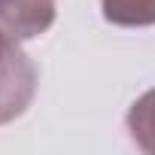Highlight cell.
<instances>
[{"label": "cell", "instance_id": "obj_2", "mask_svg": "<svg viewBox=\"0 0 155 155\" xmlns=\"http://www.w3.org/2000/svg\"><path fill=\"white\" fill-rule=\"evenodd\" d=\"M55 21V0H0V31L12 40H34Z\"/></svg>", "mask_w": 155, "mask_h": 155}, {"label": "cell", "instance_id": "obj_1", "mask_svg": "<svg viewBox=\"0 0 155 155\" xmlns=\"http://www.w3.org/2000/svg\"><path fill=\"white\" fill-rule=\"evenodd\" d=\"M37 94V70L31 58L15 46L12 55L0 64V125L18 119Z\"/></svg>", "mask_w": 155, "mask_h": 155}, {"label": "cell", "instance_id": "obj_3", "mask_svg": "<svg viewBox=\"0 0 155 155\" xmlns=\"http://www.w3.org/2000/svg\"><path fill=\"white\" fill-rule=\"evenodd\" d=\"M128 131H131V140L155 155V88H149L143 97H137L128 110Z\"/></svg>", "mask_w": 155, "mask_h": 155}, {"label": "cell", "instance_id": "obj_4", "mask_svg": "<svg viewBox=\"0 0 155 155\" xmlns=\"http://www.w3.org/2000/svg\"><path fill=\"white\" fill-rule=\"evenodd\" d=\"M101 12L119 28H149L155 25V0H101Z\"/></svg>", "mask_w": 155, "mask_h": 155}, {"label": "cell", "instance_id": "obj_5", "mask_svg": "<svg viewBox=\"0 0 155 155\" xmlns=\"http://www.w3.org/2000/svg\"><path fill=\"white\" fill-rule=\"evenodd\" d=\"M18 46V40H12V37H6L3 31H0V64H3L9 55H12V49Z\"/></svg>", "mask_w": 155, "mask_h": 155}]
</instances>
